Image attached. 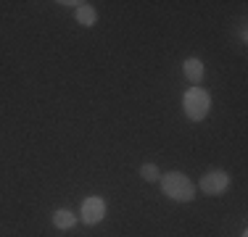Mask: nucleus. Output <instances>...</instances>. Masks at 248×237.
<instances>
[{"instance_id":"1","label":"nucleus","mask_w":248,"mask_h":237,"mask_svg":"<svg viewBox=\"0 0 248 237\" xmlns=\"http://www.w3.org/2000/svg\"><path fill=\"white\" fill-rule=\"evenodd\" d=\"M158 182H161L164 195L177 200V203H190V200L196 198V185H193L182 171H169V174H164Z\"/></svg>"},{"instance_id":"2","label":"nucleus","mask_w":248,"mask_h":237,"mask_svg":"<svg viewBox=\"0 0 248 237\" xmlns=\"http://www.w3.org/2000/svg\"><path fill=\"white\" fill-rule=\"evenodd\" d=\"M182 108H185V116L190 121H201L211 111V95L203 87H190L185 92V98H182Z\"/></svg>"},{"instance_id":"3","label":"nucleus","mask_w":248,"mask_h":237,"mask_svg":"<svg viewBox=\"0 0 248 237\" xmlns=\"http://www.w3.org/2000/svg\"><path fill=\"white\" fill-rule=\"evenodd\" d=\"M79 219L93 227V224H100L106 219V200L98 198V195H90V198L82 200V208H79Z\"/></svg>"},{"instance_id":"4","label":"nucleus","mask_w":248,"mask_h":237,"mask_svg":"<svg viewBox=\"0 0 248 237\" xmlns=\"http://www.w3.org/2000/svg\"><path fill=\"white\" fill-rule=\"evenodd\" d=\"M227 187H230V174L222 169H211L201 177V190L206 195H222Z\"/></svg>"},{"instance_id":"5","label":"nucleus","mask_w":248,"mask_h":237,"mask_svg":"<svg viewBox=\"0 0 248 237\" xmlns=\"http://www.w3.org/2000/svg\"><path fill=\"white\" fill-rule=\"evenodd\" d=\"M182 71H185V76L190 82H201L203 79V61H198V58H187V61L182 63Z\"/></svg>"},{"instance_id":"6","label":"nucleus","mask_w":248,"mask_h":237,"mask_svg":"<svg viewBox=\"0 0 248 237\" xmlns=\"http://www.w3.org/2000/svg\"><path fill=\"white\" fill-rule=\"evenodd\" d=\"M77 21H79L82 27H93V24L98 21L95 8H93L90 3H79V5H77Z\"/></svg>"},{"instance_id":"7","label":"nucleus","mask_w":248,"mask_h":237,"mask_svg":"<svg viewBox=\"0 0 248 237\" xmlns=\"http://www.w3.org/2000/svg\"><path fill=\"white\" fill-rule=\"evenodd\" d=\"M77 219H79V216H74V213L66 211V208H58L56 213H53V224H56L58 229H72L77 224Z\"/></svg>"},{"instance_id":"8","label":"nucleus","mask_w":248,"mask_h":237,"mask_svg":"<svg viewBox=\"0 0 248 237\" xmlns=\"http://www.w3.org/2000/svg\"><path fill=\"white\" fill-rule=\"evenodd\" d=\"M140 177H143L145 182H158L161 179V171H158L156 163H143L140 166Z\"/></svg>"},{"instance_id":"9","label":"nucleus","mask_w":248,"mask_h":237,"mask_svg":"<svg viewBox=\"0 0 248 237\" xmlns=\"http://www.w3.org/2000/svg\"><path fill=\"white\" fill-rule=\"evenodd\" d=\"M58 5H72V8H77V5H79V0H61Z\"/></svg>"},{"instance_id":"10","label":"nucleus","mask_w":248,"mask_h":237,"mask_svg":"<svg viewBox=\"0 0 248 237\" xmlns=\"http://www.w3.org/2000/svg\"><path fill=\"white\" fill-rule=\"evenodd\" d=\"M240 237H248V232H243V235H240Z\"/></svg>"}]
</instances>
